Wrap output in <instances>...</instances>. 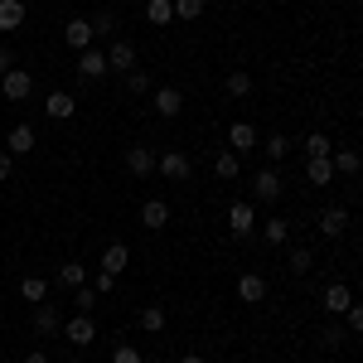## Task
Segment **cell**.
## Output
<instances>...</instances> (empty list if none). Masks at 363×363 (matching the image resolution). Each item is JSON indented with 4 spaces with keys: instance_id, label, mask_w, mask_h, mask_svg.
<instances>
[{
    "instance_id": "cell-1",
    "label": "cell",
    "mask_w": 363,
    "mask_h": 363,
    "mask_svg": "<svg viewBox=\"0 0 363 363\" xmlns=\"http://www.w3.org/2000/svg\"><path fill=\"white\" fill-rule=\"evenodd\" d=\"M29 92H34V78H29L25 68H10V73L0 78V97H5V102H25Z\"/></svg>"
},
{
    "instance_id": "cell-2",
    "label": "cell",
    "mask_w": 363,
    "mask_h": 363,
    "mask_svg": "<svg viewBox=\"0 0 363 363\" xmlns=\"http://www.w3.org/2000/svg\"><path fill=\"white\" fill-rule=\"evenodd\" d=\"M228 228H233V238H252V233H257V208H252L247 199H238V203L228 208Z\"/></svg>"
},
{
    "instance_id": "cell-3",
    "label": "cell",
    "mask_w": 363,
    "mask_h": 363,
    "mask_svg": "<svg viewBox=\"0 0 363 363\" xmlns=\"http://www.w3.org/2000/svg\"><path fill=\"white\" fill-rule=\"evenodd\" d=\"M160 174H165V179H174V184H184V179H189V174H194V160H189V155H184V150H165V155H160Z\"/></svg>"
},
{
    "instance_id": "cell-4",
    "label": "cell",
    "mask_w": 363,
    "mask_h": 363,
    "mask_svg": "<svg viewBox=\"0 0 363 363\" xmlns=\"http://www.w3.org/2000/svg\"><path fill=\"white\" fill-rule=\"evenodd\" d=\"M281 189H286V184H281L277 169H262V174H252V199H257V203H277Z\"/></svg>"
},
{
    "instance_id": "cell-5",
    "label": "cell",
    "mask_w": 363,
    "mask_h": 363,
    "mask_svg": "<svg viewBox=\"0 0 363 363\" xmlns=\"http://www.w3.org/2000/svg\"><path fill=\"white\" fill-rule=\"evenodd\" d=\"M107 68H112V73H131V68H136V44H131V39H112V44H107Z\"/></svg>"
},
{
    "instance_id": "cell-6",
    "label": "cell",
    "mask_w": 363,
    "mask_h": 363,
    "mask_svg": "<svg viewBox=\"0 0 363 363\" xmlns=\"http://www.w3.org/2000/svg\"><path fill=\"white\" fill-rule=\"evenodd\" d=\"M92 39H97V34H92V20H68V25H63V44H68L73 54L92 49Z\"/></svg>"
},
{
    "instance_id": "cell-7",
    "label": "cell",
    "mask_w": 363,
    "mask_h": 363,
    "mask_svg": "<svg viewBox=\"0 0 363 363\" xmlns=\"http://www.w3.org/2000/svg\"><path fill=\"white\" fill-rule=\"evenodd\" d=\"M78 73H83L87 83L107 78V73H112V68H107V49H83V54H78Z\"/></svg>"
},
{
    "instance_id": "cell-8",
    "label": "cell",
    "mask_w": 363,
    "mask_h": 363,
    "mask_svg": "<svg viewBox=\"0 0 363 363\" xmlns=\"http://www.w3.org/2000/svg\"><path fill=\"white\" fill-rule=\"evenodd\" d=\"M44 112L54 116V121H73V116H78V97L58 87V92H49V97H44Z\"/></svg>"
},
{
    "instance_id": "cell-9",
    "label": "cell",
    "mask_w": 363,
    "mask_h": 363,
    "mask_svg": "<svg viewBox=\"0 0 363 363\" xmlns=\"http://www.w3.org/2000/svg\"><path fill=\"white\" fill-rule=\"evenodd\" d=\"M228 150H233V155L257 150V126H252V121H233V126H228Z\"/></svg>"
},
{
    "instance_id": "cell-10",
    "label": "cell",
    "mask_w": 363,
    "mask_h": 363,
    "mask_svg": "<svg viewBox=\"0 0 363 363\" xmlns=\"http://www.w3.org/2000/svg\"><path fill=\"white\" fill-rule=\"evenodd\" d=\"M155 165H160V160H155V150H150V145H126V169H131L136 179L155 174Z\"/></svg>"
},
{
    "instance_id": "cell-11",
    "label": "cell",
    "mask_w": 363,
    "mask_h": 363,
    "mask_svg": "<svg viewBox=\"0 0 363 363\" xmlns=\"http://www.w3.org/2000/svg\"><path fill=\"white\" fill-rule=\"evenodd\" d=\"M63 339H68V344H78V349H87V344L97 339V325H92V315H73V320L63 325Z\"/></svg>"
},
{
    "instance_id": "cell-12",
    "label": "cell",
    "mask_w": 363,
    "mask_h": 363,
    "mask_svg": "<svg viewBox=\"0 0 363 363\" xmlns=\"http://www.w3.org/2000/svg\"><path fill=\"white\" fill-rule=\"evenodd\" d=\"M238 301H242V306H262V301H267V277H257V272L238 277Z\"/></svg>"
},
{
    "instance_id": "cell-13",
    "label": "cell",
    "mask_w": 363,
    "mask_h": 363,
    "mask_svg": "<svg viewBox=\"0 0 363 363\" xmlns=\"http://www.w3.org/2000/svg\"><path fill=\"white\" fill-rule=\"evenodd\" d=\"M320 306L330 310L335 320H344V310L354 306V296H349V286H344V281H335V286H325V296H320Z\"/></svg>"
},
{
    "instance_id": "cell-14",
    "label": "cell",
    "mask_w": 363,
    "mask_h": 363,
    "mask_svg": "<svg viewBox=\"0 0 363 363\" xmlns=\"http://www.w3.org/2000/svg\"><path fill=\"white\" fill-rule=\"evenodd\" d=\"M165 223H169V203H165V199H145V203H140V228L160 233Z\"/></svg>"
},
{
    "instance_id": "cell-15",
    "label": "cell",
    "mask_w": 363,
    "mask_h": 363,
    "mask_svg": "<svg viewBox=\"0 0 363 363\" xmlns=\"http://www.w3.org/2000/svg\"><path fill=\"white\" fill-rule=\"evenodd\" d=\"M184 112V92H179V87H155V116H179Z\"/></svg>"
},
{
    "instance_id": "cell-16",
    "label": "cell",
    "mask_w": 363,
    "mask_h": 363,
    "mask_svg": "<svg viewBox=\"0 0 363 363\" xmlns=\"http://www.w3.org/2000/svg\"><path fill=\"white\" fill-rule=\"evenodd\" d=\"M34 145H39V140H34V126H25V121L10 126V136H5V150H10V155H29Z\"/></svg>"
},
{
    "instance_id": "cell-17",
    "label": "cell",
    "mask_w": 363,
    "mask_h": 363,
    "mask_svg": "<svg viewBox=\"0 0 363 363\" xmlns=\"http://www.w3.org/2000/svg\"><path fill=\"white\" fill-rule=\"evenodd\" d=\"M320 233H325V238H344V233H349V208H325V213H320Z\"/></svg>"
},
{
    "instance_id": "cell-18",
    "label": "cell",
    "mask_w": 363,
    "mask_h": 363,
    "mask_svg": "<svg viewBox=\"0 0 363 363\" xmlns=\"http://www.w3.org/2000/svg\"><path fill=\"white\" fill-rule=\"evenodd\" d=\"M257 233H262L267 247H286L291 242V223L286 218H267V223H257Z\"/></svg>"
},
{
    "instance_id": "cell-19",
    "label": "cell",
    "mask_w": 363,
    "mask_h": 363,
    "mask_svg": "<svg viewBox=\"0 0 363 363\" xmlns=\"http://www.w3.org/2000/svg\"><path fill=\"white\" fill-rule=\"evenodd\" d=\"M126 262H131V247H126V242H112V247L102 252V272H107V277H121Z\"/></svg>"
},
{
    "instance_id": "cell-20",
    "label": "cell",
    "mask_w": 363,
    "mask_h": 363,
    "mask_svg": "<svg viewBox=\"0 0 363 363\" xmlns=\"http://www.w3.org/2000/svg\"><path fill=\"white\" fill-rule=\"evenodd\" d=\"M330 165H335V174H359V169H363V155L354 150V145H344V150L335 145V155H330Z\"/></svg>"
},
{
    "instance_id": "cell-21",
    "label": "cell",
    "mask_w": 363,
    "mask_h": 363,
    "mask_svg": "<svg viewBox=\"0 0 363 363\" xmlns=\"http://www.w3.org/2000/svg\"><path fill=\"white\" fill-rule=\"evenodd\" d=\"M145 20L155 29H169L174 25V0H145Z\"/></svg>"
},
{
    "instance_id": "cell-22",
    "label": "cell",
    "mask_w": 363,
    "mask_h": 363,
    "mask_svg": "<svg viewBox=\"0 0 363 363\" xmlns=\"http://www.w3.org/2000/svg\"><path fill=\"white\" fill-rule=\"evenodd\" d=\"M58 286H63V291L87 286V267H83V262H58Z\"/></svg>"
},
{
    "instance_id": "cell-23",
    "label": "cell",
    "mask_w": 363,
    "mask_h": 363,
    "mask_svg": "<svg viewBox=\"0 0 363 363\" xmlns=\"http://www.w3.org/2000/svg\"><path fill=\"white\" fill-rule=\"evenodd\" d=\"M63 325H58V310L44 301V306H34V335H58Z\"/></svg>"
},
{
    "instance_id": "cell-24",
    "label": "cell",
    "mask_w": 363,
    "mask_h": 363,
    "mask_svg": "<svg viewBox=\"0 0 363 363\" xmlns=\"http://www.w3.org/2000/svg\"><path fill=\"white\" fill-rule=\"evenodd\" d=\"M335 155V140L325 136V131H310L306 136V160H330Z\"/></svg>"
},
{
    "instance_id": "cell-25",
    "label": "cell",
    "mask_w": 363,
    "mask_h": 363,
    "mask_svg": "<svg viewBox=\"0 0 363 363\" xmlns=\"http://www.w3.org/2000/svg\"><path fill=\"white\" fill-rule=\"evenodd\" d=\"M20 296H25L29 306H44V301H49V281L44 277H25L20 281Z\"/></svg>"
},
{
    "instance_id": "cell-26",
    "label": "cell",
    "mask_w": 363,
    "mask_h": 363,
    "mask_svg": "<svg viewBox=\"0 0 363 363\" xmlns=\"http://www.w3.org/2000/svg\"><path fill=\"white\" fill-rule=\"evenodd\" d=\"M25 25V0H0V29H20Z\"/></svg>"
},
{
    "instance_id": "cell-27",
    "label": "cell",
    "mask_w": 363,
    "mask_h": 363,
    "mask_svg": "<svg viewBox=\"0 0 363 363\" xmlns=\"http://www.w3.org/2000/svg\"><path fill=\"white\" fill-rule=\"evenodd\" d=\"M213 174H218V179H238V174H242V155H233V150H218V160H213Z\"/></svg>"
},
{
    "instance_id": "cell-28",
    "label": "cell",
    "mask_w": 363,
    "mask_h": 363,
    "mask_svg": "<svg viewBox=\"0 0 363 363\" xmlns=\"http://www.w3.org/2000/svg\"><path fill=\"white\" fill-rule=\"evenodd\" d=\"M223 87H228V97H247L252 92V73L247 68H233V73L223 78Z\"/></svg>"
},
{
    "instance_id": "cell-29",
    "label": "cell",
    "mask_w": 363,
    "mask_h": 363,
    "mask_svg": "<svg viewBox=\"0 0 363 363\" xmlns=\"http://www.w3.org/2000/svg\"><path fill=\"white\" fill-rule=\"evenodd\" d=\"M165 325H169L165 306H145V310H140V330H150V335H160Z\"/></svg>"
},
{
    "instance_id": "cell-30",
    "label": "cell",
    "mask_w": 363,
    "mask_h": 363,
    "mask_svg": "<svg viewBox=\"0 0 363 363\" xmlns=\"http://www.w3.org/2000/svg\"><path fill=\"white\" fill-rule=\"evenodd\" d=\"M286 267H291V277H306L310 267H315V257H310V247H291V257H286Z\"/></svg>"
},
{
    "instance_id": "cell-31",
    "label": "cell",
    "mask_w": 363,
    "mask_h": 363,
    "mask_svg": "<svg viewBox=\"0 0 363 363\" xmlns=\"http://www.w3.org/2000/svg\"><path fill=\"white\" fill-rule=\"evenodd\" d=\"M306 179L310 184H330L335 179V165L330 160H306Z\"/></svg>"
},
{
    "instance_id": "cell-32",
    "label": "cell",
    "mask_w": 363,
    "mask_h": 363,
    "mask_svg": "<svg viewBox=\"0 0 363 363\" xmlns=\"http://www.w3.org/2000/svg\"><path fill=\"white\" fill-rule=\"evenodd\" d=\"M257 150H267V155H272V165H277V160H286V150H291V140H286V136H267L262 145H257Z\"/></svg>"
},
{
    "instance_id": "cell-33",
    "label": "cell",
    "mask_w": 363,
    "mask_h": 363,
    "mask_svg": "<svg viewBox=\"0 0 363 363\" xmlns=\"http://www.w3.org/2000/svg\"><path fill=\"white\" fill-rule=\"evenodd\" d=\"M344 339H349V325H325V330H320V344H325V349H339Z\"/></svg>"
},
{
    "instance_id": "cell-34",
    "label": "cell",
    "mask_w": 363,
    "mask_h": 363,
    "mask_svg": "<svg viewBox=\"0 0 363 363\" xmlns=\"http://www.w3.org/2000/svg\"><path fill=\"white\" fill-rule=\"evenodd\" d=\"M92 34H107V39H116V20H112V10H97V15H92Z\"/></svg>"
},
{
    "instance_id": "cell-35",
    "label": "cell",
    "mask_w": 363,
    "mask_h": 363,
    "mask_svg": "<svg viewBox=\"0 0 363 363\" xmlns=\"http://www.w3.org/2000/svg\"><path fill=\"white\" fill-rule=\"evenodd\" d=\"M203 15V0H174V20H199Z\"/></svg>"
},
{
    "instance_id": "cell-36",
    "label": "cell",
    "mask_w": 363,
    "mask_h": 363,
    "mask_svg": "<svg viewBox=\"0 0 363 363\" xmlns=\"http://www.w3.org/2000/svg\"><path fill=\"white\" fill-rule=\"evenodd\" d=\"M126 87H131V92H150V73H145V68H131V73H126Z\"/></svg>"
},
{
    "instance_id": "cell-37",
    "label": "cell",
    "mask_w": 363,
    "mask_h": 363,
    "mask_svg": "<svg viewBox=\"0 0 363 363\" xmlns=\"http://www.w3.org/2000/svg\"><path fill=\"white\" fill-rule=\"evenodd\" d=\"M344 325H349L354 335H363V301H354V306L344 310Z\"/></svg>"
},
{
    "instance_id": "cell-38",
    "label": "cell",
    "mask_w": 363,
    "mask_h": 363,
    "mask_svg": "<svg viewBox=\"0 0 363 363\" xmlns=\"http://www.w3.org/2000/svg\"><path fill=\"white\" fill-rule=\"evenodd\" d=\"M92 306H97V291L78 286V315H92Z\"/></svg>"
},
{
    "instance_id": "cell-39",
    "label": "cell",
    "mask_w": 363,
    "mask_h": 363,
    "mask_svg": "<svg viewBox=\"0 0 363 363\" xmlns=\"http://www.w3.org/2000/svg\"><path fill=\"white\" fill-rule=\"evenodd\" d=\"M112 363H140V349H131V344H116Z\"/></svg>"
},
{
    "instance_id": "cell-40",
    "label": "cell",
    "mask_w": 363,
    "mask_h": 363,
    "mask_svg": "<svg viewBox=\"0 0 363 363\" xmlns=\"http://www.w3.org/2000/svg\"><path fill=\"white\" fill-rule=\"evenodd\" d=\"M10 174H15V155H10V150H0V184H5Z\"/></svg>"
},
{
    "instance_id": "cell-41",
    "label": "cell",
    "mask_w": 363,
    "mask_h": 363,
    "mask_svg": "<svg viewBox=\"0 0 363 363\" xmlns=\"http://www.w3.org/2000/svg\"><path fill=\"white\" fill-rule=\"evenodd\" d=\"M116 286V277H107V272H102V277H97V286H92V291H97V296H107V291H112Z\"/></svg>"
},
{
    "instance_id": "cell-42",
    "label": "cell",
    "mask_w": 363,
    "mask_h": 363,
    "mask_svg": "<svg viewBox=\"0 0 363 363\" xmlns=\"http://www.w3.org/2000/svg\"><path fill=\"white\" fill-rule=\"evenodd\" d=\"M10 68H15V54H10V49H0V78H5Z\"/></svg>"
},
{
    "instance_id": "cell-43",
    "label": "cell",
    "mask_w": 363,
    "mask_h": 363,
    "mask_svg": "<svg viewBox=\"0 0 363 363\" xmlns=\"http://www.w3.org/2000/svg\"><path fill=\"white\" fill-rule=\"evenodd\" d=\"M25 363H49V354H44V349H34V354H25Z\"/></svg>"
},
{
    "instance_id": "cell-44",
    "label": "cell",
    "mask_w": 363,
    "mask_h": 363,
    "mask_svg": "<svg viewBox=\"0 0 363 363\" xmlns=\"http://www.w3.org/2000/svg\"><path fill=\"white\" fill-rule=\"evenodd\" d=\"M179 363H203V354H184V359H179Z\"/></svg>"
},
{
    "instance_id": "cell-45",
    "label": "cell",
    "mask_w": 363,
    "mask_h": 363,
    "mask_svg": "<svg viewBox=\"0 0 363 363\" xmlns=\"http://www.w3.org/2000/svg\"><path fill=\"white\" fill-rule=\"evenodd\" d=\"M0 145H5V140H0Z\"/></svg>"
}]
</instances>
